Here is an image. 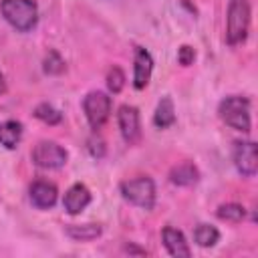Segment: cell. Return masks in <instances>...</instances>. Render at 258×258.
<instances>
[{"label": "cell", "instance_id": "cell-22", "mask_svg": "<svg viewBox=\"0 0 258 258\" xmlns=\"http://www.w3.org/2000/svg\"><path fill=\"white\" fill-rule=\"evenodd\" d=\"M194 58H196V50L191 46H187V44L179 46V50H177V62L181 67H189L194 62Z\"/></svg>", "mask_w": 258, "mask_h": 258}, {"label": "cell", "instance_id": "cell-17", "mask_svg": "<svg viewBox=\"0 0 258 258\" xmlns=\"http://www.w3.org/2000/svg\"><path fill=\"white\" fill-rule=\"evenodd\" d=\"M194 238H196V242L200 246L210 248V246H214L220 240V232L214 226H210V224H200L196 228V232H194Z\"/></svg>", "mask_w": 258, "mask_h": 258}, {"label": "cell", "instance_id": "cell-14", "mask_svg": "<svg viewBox=\"0 0 258 258\" xmlns=\"http://www.w3.org/2000/svg\"><path fill=\"white\" fill-rule=\"evenodd\" d=\"M22 137V125L18 121H4L0 123V145L6 149H14Z\"/></svg>", "mask_w": 258, "mask_h": 258}, {"label": "cell", "instance_id": "cell-2", "mask_svg": "<svg viewBox=\"0 0 258 258\" xmlns=\"http://www.w3.org/2000/svg\"><path fill=\"white\" fill-rule=\"evenodd\" d=\"M218 113L222 117V121L226 125H230L236 131L248 133L250 131V101L246 97H226L220 107Z\"/></svg>", "mask_w": 258, "mask_h": 258}, {"label": "cell", "instance_id": "cell-24", "mask_svg": "<svg viewBox=\"0 0 258 258\" xmlns=\"http://www.w3.org/2000/svg\"><path fill=\"white\" fill-rule=\"evenodd\" d=\"M6 93V81H4V75L0 73V95H4Z\"/></svg>", "mask_w": 258, "mask_h": 258}, {"label": "cell", "instance_id": "cell-8", "mask_svg": "<svg viewBox=\"0 0 258 258\" xmlns=\"http://www.w3.org/2000/svg\"><path fill=\"white\" fill-rule=\"evenodd\" d=\"M117 123L121 129V135L127 143H137L141 137V125H139V111L133 105H121L117 113Z\"/></svg>", "mask_w": 258, "mask_h": 258}, {"label": "cell", "instance_id": "cell-13", "mask_svg": "<svg viewBox=\"0 0 258 258\" xmlns=\"http://www.w3.org/2000/svg\"><path fill=\"white\" fill-rule=\"evenodd\" d=\"M198 177H200V173H198L196 165H194V163H187V161L175 165V167L169 171V179H171V183H175V185H191V183L198 181Z\"/></svg>", "mask_w": 258, "mask_h": 258}, {"label": "cell", "instance_id": "cell-18", "mask_svg": "<svg viewBox=\"0 0 258 258\" xmlns=\"http://www.w3.org/2000/svg\"><path fill=\"white\" fill-rule=\"evenodd\" d=\"M216 216L220 220H226V222H240L244 220L246 216V210L240 206V204H222L216 212Z\"/></svg>", "mask_w": 258, "mask_h": 258}, {"label": "cell", "instance_id": "cell-12", "mask_svg": "<svg viewBox=\"0 0 258 258\" xmlns=\"http://www.w3.org/2000/svg\"><path fill=\"white\" fill-rule=\"evenodd\" d=\"M56 185L50 181H34L30 185V202L40 210L52 208L56 202Z\"/></svg>", "mask_w": 258, "mask_h": 258}, {"label": "cell", "instance_id": "cell-7", "mask_svg": "<svg viewBox=\"0 0 258 258\" xmlns=\"http://www.w3.org/2000/svg\"><path fill=\"white\" fill-rule=\"evenodd\" d=\"M234 165L244 177H252L258 171V147L254 141L234 143Z\"/></svg>", "mask_w": 258, "mask_h": 258}, {"label": "cell", "instance_id": "cell-3", "mask_svg": "<svg viewBox=\"0 0 258 258\" xmlns=\"http://www.w3.org/2000/svg\"><path fill=\"white\" fill-rule=\"evenodd\" d=\"M248 26H250L248 0H230V4H228V28H226L228 44L244 42L248 36Z\"/></svg>", "mask_w": 258, "mask_h": 258}, {"label": "cell", "instance_id": "cell-1", "mask_svg": "<svg viewBox=\"0 0 258 258\" xmlns=\"http://www.w3.org/2000/svg\"><path fill=\"white\" fill-rule=\"evenodd\" d=\"M0 12L20 32L34 28V24L38 20V8H36L34 0H2Z\"/></svg>", "mask_w": 258, "mask_h": 258}, {"label": "cell", "instance_id": "cell-15", "mask_svg": "<svg viewBox=\"0 0 258 258\" xmlns=\"http://www.w3.org/2000/svg\"><path fill=\"white\" fill-rule=\"evenodd\" d=\"M153 123L159 129H165V127L175 123V109H173V103H171L169 97H163L159 101V105L155 109V115H153Z\"/></svg>", "mask_w": 258, "mask_h": 258}, {"label": "cell", "instance_id": "cell-5", "mask_svg": "<svg viewBox=\"0 0 258 258\" xmlns=\"http://www.w3.org/2000/svg\"><path fill=\"white\" fill-rule=\"evenodd\" d=\"M83 111L91 125V129H101L103 123L109 119L111 113V97H107L101 91H93L83 99Z\"/></svg>", "mask_w": 258, "mask_h": 258}, {"label": "cell", "instance_id": "cell-19", "mask_svg": "<svg viewBox=\"0 0 258 258\" xmlns=\"http://www.w3.org/2000/svg\"><path fill=\"white\" fill-rule=\"evenodd\" d=\"M34 117L40 119V121L46 123V125H56V123H60V119H62V115H60L52 105H48V103H40V105H36V109H34Z\"/></svg>", "mask_w": 258, "mask_h": 258}, {"label": "cell", "instance_id": "cell-23", "mask_svg": "<svg viewBox=\"0 0 258 258\" xmlns=\"http://www.w3.org/2000/svg\"><path fill=\"white\" fill-rule=\"evenodd\" d=\"M89 149H91V153H93L95 157H103V153H105L103 141H101L99 137H93V139H89Z\"/></svg>", "mask_w": 258, "mask_h": 258}, {"label": "cell", "instance_id": "cell-10", "mask_svg": "<svg viewBox=\"0 0 258 258\" xmlns=\"http://www.w3.org/2000/svg\"><path fill=\"white\" fill-rule=\"evenodd\" d=\"M89 202H91V191L87 189V185H83V183H75V185H71L69 189H67V194H64V200H62V206H64V210L69 212V214H81L87 206H89Z\"/></svg>", "mask_w": 258, "mask_h": 258}, {"label": "cell", "instance_id": "cell-20", "mask_svg": "<svg viewBox=\"0 0 258 258\" xmlns=\"http://www.w3.org/2000/svg\"><path fill=\"white\" fill-rule=\"evenodd\" d=\"M42 64H44V73H48V75H58L64 71V60L60 58V54L56 50H48Z\"/></svg>", "mask_w": 258, "mask_h": 258}, {"label": "cell", "instance_id": "cell-9", "mask_svg": "<svg viewBox=\"0 0 258 258\" xmlns=\"http://www.w3.org/2000/svg\"><path fill=\"white\" fill-rule=\"evenodd\" d=\"M151 71H153V58L151 54L137 46L135 48V67H133V87L135 89H145L149 79H151Z\"/></svg>", "mask_w": 258, "mask_h": 258}, {"label": "cell", "instance_id": "cell-4", "mask_svg": "<svg viewBox=\"0 0 258 258\" xmlns=\"http://www.w3.org/2000/svg\"><path fill=\"white\" fill-rule=\"evenodd\" d=\"M119 189L127 202L143 210H151L155 206V183L151 177H135V179L123 181Z\"/></svg>", "mask_w": 258, "mask_h": 258}, {"label": "cell", "instance_id": "cell-16", "mask_svg": "<svg viewBox=\"0 0 258 258\" xmlns=\"http://www.w3.org/2000/svg\"><path fill=\"white\" fill-rule=\"evenodd\" d=\"M67 234L77 242H89L101 236L99 224H71L67 226Z\"/></svg>", "mask_w": 258, "mask_h": 258}, {"label": "cell", "instance_id": "cell-6", "mask_svg": "<svg viewBox=\"0 0 258 258\" xmlns=\"http://www.w3.org/2000/svg\"><path fill=\"white\" fill-rule=\"evenodd\" d=\"M67 151L54 141H40L32 149V161L42 169H58L67 163Z\"/></svg>", "mask_w": 258, "mask_h": 258}, {"label": "cell", "instance_id": "cell-11", "mask_svg": "<svg viewBox=\"0 0 258 258\" xmlns=\"http://www.w3.org/2000/svg\"><path fill=\"white\" fill-rule=\"evenodd\" d=\"M161 238H163V246L167 248V252L175 258H189L191 256V250L183 238V234L171 226H165L163 232H161Z\"/></svg>", "mask_w": 258, "mask_h": 258}, {"label": "cell", "instance_id": "cell-21", "mask_svg": "<svg viewBox=\"0 0 258 258\" xmlns=\"http://www.w3.org/2000/svg\"><path fill=\"white\" fill-rule=\"evenodd\" d=\"M107 87L113 91V93H119L123 87H125V75L119 67H113L107 75Z\"/></svg>", "mask_w": 258, "mask_h": 258}]
</instances>
